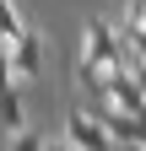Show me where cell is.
<instances>
[{
	"label": "cell",
	"mask_w": 146,
	"mask_h": 151,
	"mask_svg": "<svg viewBox=\"0 0 146 151\" xmlns=\"http://www.w3.org/2000/svg\"><path fill=\"white\" fill-rule=\"evenodd\" d=\"M81 60L98 65V70H130V65H124V49H119V27H108V22H87Z\"/></svg>",
	"instance_id": "1"
},
{
	"label": "cell",
	"mask_w": 146,
	"mask_h": 151,
	"mask_svg": "<svg viewBox=\"0 0 146 151\" xmlns=\"http://www.w3.org/2000/svg\"><path fill=\"white\" fill-rule=\"evenodd\" d=\"M65 140L76 146V151H114V135H108V124L98 119V113H87V108H76L65 119Z\"/></svg>",
	"instance_id": "2"
},
{
	"label": "cell",
	"mask_w": 146,
	"mask_h": 151,
	"mask_svg": "<svg viewBox=\"0 0 146 151\" xmlns=\"http://www.w3.org/2000/svg\"><path fill=\"white\" fill-rule=\"evenodd\" d=\"M11 70H16V81H38L43 76V38L33 27L22 38H11Z\"/></svg>",
	"instance_id": "3"
},
{
	"label": "cell",
	"mask_w": 146,
	"mask_h": 151,
	"mask_svg": "<svg viewBox=\"0 0 146 151\" xmlns=\"http://www.w3.org/2000/svg\"><path fill=\"white\" fill-rule=\"evenodd\" d=\"M0 129H6V135L27 129V103H22V81H6V86H0Z\"/></svg>",
	"instance_id": "4"
},
{
	"label": "cell",
	"mask_w": 146,
	"mask_h": 151,
	"mask_svg": "<svg viewBox=\"0 0 146 151\" xmlns=\"http://www.w3.org/2000/svg\"><path fill=\"white\" fill-rule=\"evenodd\" d=\"M27 32V22H22V11H16V0H0V38H22Z\"/></svg>",
	"instance_id": "5"
},
{
	"label": "cell",
	"mask_w": 146,
	"mask_h": 151,
	"mask_svg": "<svg viewBox=\"0 0 146 151\" xmlns=\"http://www.w3.org/2000/svg\"><path fill=\"white\" fill-rule=\"evenodd\" d=\"M6 151H43V135H33V129H16Z\"/></svg>",
	"instance_id": "6"
},
{
	"label": "cell",
	"mask_w": 146,
	"mask_h": 151,
	"mask_svg": "<svg viewBox=\"0 0 146 151\" xmlns=\"http://www.w3.org/2000/svg\"><path fill=\"white\" fill-rule=\"evenodd\" d=\"M43 151H76V146H70V140L60 135V140H43Z\"/></svg>",
	"instance_id": "7"
},
{
	"label": "cell",
	"mask_w": 146,
	"mask_h": 151,
	"mask_svg": "<svg viewBox=\"0 0 146 151\" xmlns=\"http://www.w3.org/2000/svg\"><path fill=\"white\" fill-rule=\"evenodd\" d=\"M114 151H146L141 140H114Z\"/></svg>",
	"instance_id": "8"
}]
</instances>
